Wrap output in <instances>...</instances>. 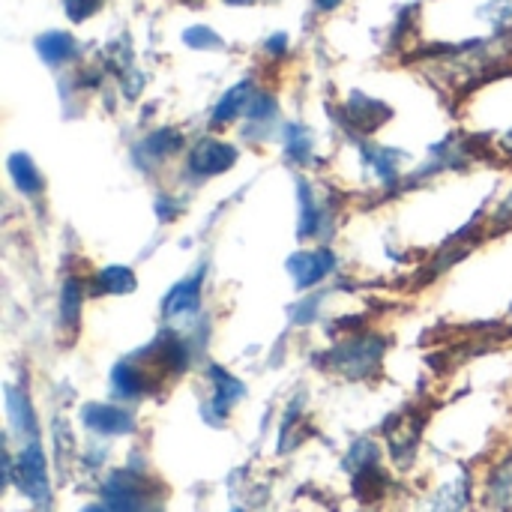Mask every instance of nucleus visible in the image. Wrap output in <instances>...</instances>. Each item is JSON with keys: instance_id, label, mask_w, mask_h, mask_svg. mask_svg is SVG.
<instances>
[{"instance_id": "obj_1", "label": "nucleus", "mask_w": 512, "mask_h": 512, "mask_svg": "<svg viewBox=\"0 0 512 512\" xmlns=\"http://www.w3.org/2000/svg\"><path fill=\"white\" fill-rule=\"evenodd\" d=\"M384 348L387 345L378 336H363V339L357 336V339L342 342L339 348H333L327 360H330L333 369H339L348 378H366V375H372L378 369V363L384 357Z\"/></svg>"}, {"instance_id": "obj_2", "label": "nucleus", "mask_w": 512, "mask_h": 512, "mask_svg": "<svg viewBox=\"0 0 512 512\" xmlns=\"http://www.w3.org/2000/svg\"><path fill=\"white\" fill-rule=\"evenodd\" d=\"M102 498L111 512H162L159 504H150V498L144 495V480L129 471H117L102 486Z\"/></svg>"}, {"instance_id": "obj_3", "label": "nucleus", "mask_w": 512, "mask_h": 512, "mask_svg": "<svg viewBox=\"0 0 512 512\" xmlns=\"http://www.w3.org/2000/svg\"><path fill=\"white\" fill-rule=\"evenodd\" d=\"M12 477H15L21 495H27L33 504H45L48 501V468H45V456H42L36 441H30V447L21 450Z\"/></svg>"}, {"instance_id": "obj_4", "label": "nucleus", "mask_w": 512, "mask_h": 512, "mask_svg": "<svg viewBox=\"0 0 512 512\" xmlns=\"http://www.w3.org/2000/svg\"><path fill=\"white\" fill-rule=\"evenodd\" d=\"M234 162H237V150L225 141H216V138H201L189 150V171L198 177L225 174L228 168H234Z\"/></svg>"}, {"instance_id": "obj_5", "label": "nucleus", "mask_w": 512, "mask_h": 512, "mask_svg": "<svg viewBox=\"0 0 512 512\" xmlns=\"http://www.w3.org/2000/svg\"><path fill=\"white\" fill-rule=\"evenodd\" d=\"M336 255L333 249H312V252H297L288 258V273L300 288H312L321 279H327L336 270Z\"/></svg>"}, {"instance_id": "obj_6", "label": "nucleus", "mask_w": 512, "mask_h": 512, "mask_svg": "<svg viewBox=\"0 0 512 512\" xmlns=\"http://www.w3.org/2000/svg\"><path fill=\"white\" fill-rule=\"evenodd\" d=\"M81 420L90 432L114 438V435H129L135 429V417L126 408H114V405H87L81 411Z\"/></svg>"}, {"instance_id": "obj_7", "label": "nucleus", "mask_w": 512, "mask_h": 512, "mask_svg": "<svg viewBox=\"0 0 512 512\" xmlns=\"http://www.w3.org/2000/svg\"><path fill=\"white\" fill-rule=\"evenodd\" d=\"M201 282H204V273H195L192 279H183L177 282L165 300H162V315L165 318H180V315H192L201 303Z\"/></svg>"}, {"instance_id": "obj_8", "label": "nucleus", "mask_w": 512, "mask_h": 512, "mask_svg": "<svg viewBox=\"0 0 512 512\" xmlns=\"http://www.w3.org/2000/svg\"><path fill=\"white\" fill-rule=\"evenodd\" d=\"M249 105H252V81H243V84H237V87H231L219 102H216V108H213V126L219 123H231V120H237L243 111H249Z\"/></svg>"}, {"instance_id": "obj_9", "label": "nucleus", "mask_w": 512, "mask_h": 512, "mask_svg": "<svg viewBox=\"0 0 512 512\" xmlns=\"http://www.w3.org/2000/svg\"><path fill=\"white\" fill-rule=\"evenodd\" d=\"M6 168H9V177H12V183L18 186V192H24V195H39V192L45 189V180H42V174L36 171V165H33L30 156L12 153L9 162H6Z\"/></svg>"}, {"instance_id": "obj_10", "label": "nucleus", "mask_w": 512, "mask_h": 512, "mask_svg": "<svg viewBox=\"0 0 512 512\" xmlns=\"http://www.w3.org/2000/svg\"><path fill=\"white\" fill-rule=\"evenodd\" d=\"M111 384H114V393L123 396V399H135L147 390V375L144 369L135 363V360H123L114 366L111 372Z\"/></svg>"}, {"instance_id": "obj_11", "label": "nucleus", "mask_w": 512, "mask_h": 512, "mask_svg": "<svg viewBox=\"0 0 512 512\" xmlns=\"http://www.w3.org/2000/svg\"><path fill=\"white\" fill-rule=\"evenodd\" d=\"M210 378H213V411H219V414H228L231 411V405L237 402V399H243V384L234 378V375H228L225 369H219V366H213L210 369Z\"/></svg>"}, {"instance_id": "obj_12", "label": "nucleus", "mask_w": 512, "mask_h": 512, "mask_svg": "<svg viewBox=\"0 0 512 512\" xmlns=\"http://www.w3.org/2000/svg\"><path fill=\"white\" fill-rule=\"evenodd\" d=\"M6 411H9L12 426L33 441L36 438V417H33V408H30L27 393H21L15 387H6Z\"/></svg>"}, {"instance_id": "obj_13", "label": "nucleus", "mask_w": 512, "mask_h": 512, "mask_svg": "<svg viewBox=\"0 0 512 512\" xmlns=\"http://www.w3.org/2000/svg\"><path fill=\"white\" fill-rule=\"evenodd\" d=\"M36 51L42 54L45 63L57 66V63H63V60H69L75 54V39L69 33L51 30V33H45V36L36 39Z\"/></svg>"}, {"instance_id": "obj_14", "label": "nucleus", "mask_w": 512, "mask_h": 512, "mask_svg": "<svg viewBox=\"0 0 512 512\" xmlns=\"http://www.w3.org/2000/svg\"><path fill=\"white\" fill-rule=\"evenodd\" d=\"M138 285L135 273L129 267H105L96 279H93V291L99 294H132Z\"/></svg>"}, {"instance_id": "obj_15", "label": "nucleus", "mask_w": 512, "mask_h": 512, "mask_svg": "<svg viewBox=\"0 0 512 512\" xmlns=\"http://www.w3.org/2000/svg\"><path fill=\"white\" fill-rule=\"evenodd\" d=\"M348 114H351V123L357 126V129H366V132H372V129H378V123L390 114L381 102H375V99H366V96H354V102L348 105Z\"/></svg>"}, {"instance_id": "obj_16", "label": "nucleus", "mask_w": 512, "mask_h": 512, "mask_svg": "<svg viewBox=\"0 0 512 512\" xmlns=\"http://www.w3.org/2000/svg\"><path fill=\"white\" fill-rule=\"evenodd\" d=\"M180 147H183V135L174 132V129H159V132H153V135L144 141V153H147V156H156V159L171 156V153H177Z\"/></svg>"}, {"instance_id": "obj_17", "label": "nucleus", "mask_w": 512, "mask_h": 512, "mask_svg": "<svg viewBox=\"0 0 512 512\" xmlns=\"http://www.w3.org/2000/svg\"><path fill=\"white\" fill-rule=\"evenodd\" d=\"M285 150L294 162H309L312 159V135L300 123H291L285 129Z\"/></svg>"}, {"instance_id": "obj_18", "label": "nucleus", "mask_w": 512, "mask_h": 512, "mask_svg": "<svg viewBox=\"0 0 512 512\" xmlns=\"http://www.w3.org/2000/svg\"><path fill=\"white\" fill-rule=\"evenodd\" d=\"M81 282L78 279H69L63 285V297H60V318L66 327H75L78 324V315H81Z\"/></svg>"}, {"instance_id": "obj_19", "label": "nucleus", "mask_w": 512, "mask_h": 512, "mask_svg": "<svg viewBox=\"0 0 512 512\" xmlns=\"http://www.w3.org/2000/svg\"><path fill=\"white\" fill-rule=\"evenodd\" d=\"M465 507V486H447L435 495V501L429 504V512H462Z\"/></svg>"}, {"instance_id": "obj_20", "label": "nucleus", "mask_w": 512, "mask_h": 512, "mask_svg": "<svg viewBox=\"0 0 512 512\" xmlns=\"http://www.w3.org/2000/svg\"><path fill=\"white\" fill-rule=\"evenodd\" d=\"M186 42H189L192 48H216V45H222L219 36H216L213 30H207V27H192V30L186 33Z\"/></svg>"}, {"instance_id": "obj_21", "label": "nucleus", "mask_w": 512, "mask_h": 512, "mask_svg": "<svg viewBox=\"0 0 512 512\" xmlns=\"http://www.w3.org/2000/svg\"><path fill=\"white\" fill-rule=\"evenodd\" d=\"M495 495H498L501 504H512V462L504 465L501 477L495 480Z\"/></svg>"}, {"instance_id": "obj_22", "label": "nucleus", "mask_w": 512, "mask_h": 512, "mask_svg": "<svg viewBox=\"0 0 512 512\" xmlns=\"http://www.w3.org/2000/svg\"><path fill=\"white\" fill-rule=\"evenodd\" d=\"M96 6H99V0H66V12H69V18H75V21L87 18Z\"/></svg>"}, {"instance_id": "obj_23", "label": "nucleus", "mask_w": 512, "mask_h": 512, "mask_svg": "<svg viewBox=\"0 0 512 512\" xmlns=\"http://www.w3.org/2000/svg\"><path fill=\"white\" fill-rule=\"evenodd\" d=\"M285 45H288V36H273V39L267 42V48H270L273 54H279V51H285Z\"/></svg>"}, {"instance_id": "obj_24", "label": "nucleus", "mask_w": 512, "mask_h": 512, "mask_svg": "<svg viewBox=\"0 0 512 512\" xmlns=\"http://www.w3.org/2000/svg\"><path fill=\"white\" fill-rule=\"evenodd\" d=\"M336 3H339V0H318L321 9H336Z\"/></svg>"}, {"instance_id": "obj_25", "label": "nucleus", "mask_w": 512, "mask_h": 512, "mask_svg": "<svg viewBox=\"0 0 512 512\" xmlns=\"http://www.w3.org/2000/svg\"><path fill=\"white\" fill-rule=\"evenodd\" d=\"M81 512H111V510H108V507H96V504H93V507H84Z\"/></svg>"}, {"instance_id": "obj_26", "label": "nucleus", "mask_w": 512, "mask_h": 512, "mask_svg": "<svg viewBox=\"0 0 512 512\" xmlns=\"http://www.w3.org/2000/svg\"><path fill=\"white\" fill-rule=\"evenodd\" d=\"M237 512H240V510H237Z\"/></svg>"}]
</instances>
